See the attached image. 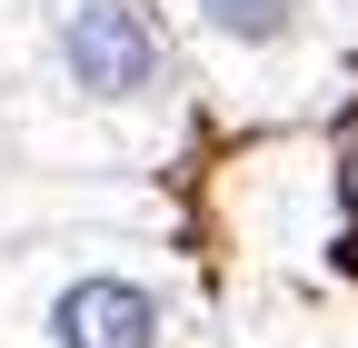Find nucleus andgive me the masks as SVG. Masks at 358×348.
Returning <instances> with one entry per match:
<instances>
[{"label": "nucleus", "instance_id": "obj_1", "mask_svg": "<svg viewBox=\"0 0 358 348\" xmlns=\"http://www.w3.org/2000/svg\"><path fill=\"white\" fill-rule=\"evenodd\" d=\"M50 70L60 90L90 110H129V100H159L169 90V40L140 0H60L50 20Z\"/></svg>", "mask_w": 358, "mask_h": 348}, {"label": "nucleus", "instance_id": "obj_2", "mask_svg": "<svg viewBox=\"0 0 358 348\" xmlns=\"http://www.w3.org/2000/svg\"><path fill=\"white\" fill-rule=\"evenodd\" d=\"M40 328H50V348H159L169 309L129 269H70L50 289V309H40Z\"/></svg>", "mask_w": 358, "mask_h": 348}, {"label": "nucleus", "instance_id": "obj_3", "mask_svg": "<svg viewBox=\"0 0 358 348\" xmlns=\"http://www.w3.org/2000/svg\"><path fill=\"white\" fill-rule=\"evenodd\" d=\"M209 40H229V50H279V40L308 20V0H189Z\"/></svg>", "mask_w": 358, "mask_h": 348}]
</instances>
